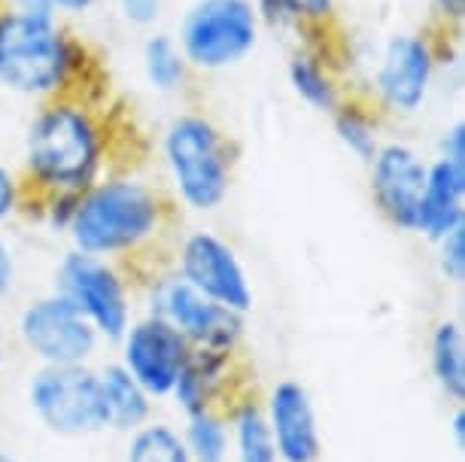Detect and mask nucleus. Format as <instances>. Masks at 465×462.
<instances>
[{
    "label": "nucleus",
    "instance_id": "f257e3e1",
    "mask_svg": "<svg viewBox=\"0 0 465 462\" xmlns=\"http://www.w3.org/2000/svg\"><path fill=\"white\" fill-rule=\"evenodd\" d=\"M173 225L177 207L164 186L116 164L74 198L64 238L70 250L143 271L168 256Z\"/></svg>",
    "mask_w": 465,
    "mask_h": 462
},
{
    "label": "nucleus",
    "instance_id": "f03ea898",
    "mask_svg": "<svg viewBox=\"0 0 465 462\" xmlns=\"http://www.w3.org/2000/svg\"><path fill=\"white\" fill-rule=\"evenodd\" d=\"M113 164V131L104 113L67 92L40 101L22 141V182L31 204L52 195H80Z\"/></svg>",
    "mask_w": 465,
    "mask_h": 462
},
{
    "label": "nucleus",
    "instance_id": "7ed1b4c3",
    "mask_svg": "<svg viewBox=\"0 0 465 462\" xmlns=\"http://www.w3.org/2000/svg\"><path fill=\"white\" fill-rule=\"evenodd\" d=\"M168 198L177 213L213 216L234 189L238 150L223 125L198 110L177 113L159 141Z\"/></svg>",
    "mask_w": 465,
    "mask_h": 462
},
{
    "label": "nucleus",
    "instance_id": "20e7f679",
    "mask_svg": "<svg viewBox=\"0 0 465 462\" xmlns=\"http://www.w3.org/2000/svg\"><path fill=\"white\" fill-rule=\"evenodd\" d=\"M85 52L58 15L22 13L0 4V89L49 101L80 92Z\"/></svg>",
    "mask_w": 465,
    "mask_h": 462
},
{
    "label": "nucleus",
    "instance_id": "39448f33",
    "mask_svg": "<svg viewBox=\"0 0 465 462\" xmlns=\"http://www.w3.org/2000/svg\"><path fill=\"white\" fill-rule=\"evenodd\" d=\"M140 310L168 322L186 338L192 350H219L243 356L247 344V317L223 308L201 295L173 271L168 261L137 271Z\"/></svg>",
    "mask_w": 465,
    "mask_h": 462
},
{
    "label": "nucleus",
    "instance_id": "423d86ee",
    "mask_svg": "<svg viewBox=\"0 0 465 462\" xmlns=\"http://www.w3.org/2000/svg\"><path fill=\"white\" fill-rule=\"evenodd\" d=\"M52 290L83 313L104 347L116 344L140 313L134 268L70 247L55 261Z\"/></svg>",
    "mask_w": 465,
    "mask_h": 462
},
{
    "label": "nucleus",
    "instance_id": "0eeeda50",
    "mask_svg": "<svg viewBox=\"0 0 465 462\" xmlns=\"http://www.w3.org/2000/svg\"><path fill=\"white\" fill-rule=\"evenodd\" d=\"M262 22L252 0H192L177 22V46L189 71L223 74L259 46Z\"/></svg>",
    "mask_w": 465,
    "mask_h": 462
},
{
    "label": "nucleus",
    "instance_id": "6e6552de",
    "mask_svg": "<svg viewBox=\"0 0 465 462\" xmlns=\"http://www.w3.org/2000/svg\"><path fill=\"white\" fill-rule=\"evenodd\" d=\"M25 402L40 429L55 438L83 441L107 432L94 365H34Z\"/></svg>",
    "mask_w": 465,
    "mask_h": 462
},
{
    "label": "nucleus",
    "instance_id": "1a4fd4ad",
    "mask_svg": "<svg viewBox=\"0 0 465 462\" xmlns=\"http://www.w3.org/2000/svg\"><path fill=\"white\" fill-rule=\"evenodd\" d=\"M10 338L34 365H94L104 353L98 332L55 290L37 292L19 304Z\"/></svg>",
    "mask_w": 465,
    "mask_h": 462
},
{
    "label": "nucleus",
    "instance_id": "9d476101",
    "mask_svg": "<svg viewBox=\"0 0 465 462\" xmlns=\"http://www.w3.org/2000/svg\"><path fill=\"white\" fill-rule=\"evenodd\" d=\"M164 261L189 286L223 308L250 317L256 308V286L234 243L207 225L173 234Z\"/></svg>",
    "mask_w": 465,
    "mask_h": 462
},
{
    "label": "nucleus",
    "instance_id": "9b49d317",
    "mask_svg": "<svg viewBox=\"0 0 465 462\" xmlns=\"http://www.w3.org/2000/svg\"><path fill=\"white\" fill-rule=\"evenodd\" d=\"M438 71V49L429 34L399 31L390 34L374 64V103L377 113L414 116L429 101Z\"/></svg>",
    "mask_w": 465,
    "mask_h": 462
},
{
    "label": "nucleus",
    "instance_id": "f8f14e48",
    "mask_svg": "<svg viewBox=\"0 0 465 462\" xmlns=\"http://www.w3.org/2000/svg\"><path fill=\"white\" fill-rule=\"evenodd\" d=\"M113 350H116L113 359L162 405L168 402L183 365L189 362L192 347L164 319L140 310L125 329V335L113 344Z\"/></svg>",
    "mask_w": 465,
    "mask_h": 462
},
{
    "label": "nucleus",
    "instance_id": "ddd939ff",
    "mask_svg": "<svg viewBox=\"0 0 465 462\" xmlns=\"http://www.w3.org/2000/svg\"><path fill=\"white\" fill-rule=\"evenodd\" d=\"M368 168V195L381 220L396 231L414 234L429 159L408 141H383Z\"/></svg>",
    "mask_w": 465,
    "mask_h": 462
},
{
    "label": "nucleus",
    "instance_id": "4468645a",
    "mask_svg": "<svg viewBox=\"0 0 465 462\" xmlns=\"http://www.w3.org/2000/svg\"><path fill=\"white\" fill-rule=\"evenodd\" d=\"M280 462H320L326 450L317 398L298 378H277L262 392Z\"/></svg>",
    "mask_w": 465,
    "mask_h": 462
},
{
    "label": "nucleus",
    "instance_id": "2eb2a0df",
    "mask_svg": "<svg viewBox=\"0 0 465 462\" xmlns=\"http://www.w3.org/2000/svg\"><path fill=\"white\" fill-rule=\"evenodd\" d=\"M247 380L241 356L219 353V350H192L189 362L183 365L177 383H173L168 405L183 414L210 411V408H225L232 396Z\"/></svg>",
    "mask_w": 465,
    "mask_h": 462
},
{
    "label": "nucleus",
    "instance_id": "dca6fc26",
    "mask_svg": "<svg viewBox=\"0 0 465 462\" xmlns=\"http://www.w3.org/2000/svg\"><path fill=\"white\" fill-rule=\"evenodd\" d=\"M460 225H465V168L435 155L429 159L414 234L435 243Z\"/></svg>",
    "mask_w": 465,
    "mask_h": 462
},
{
    "label": "nucleus",
    "instance_id": "f3484780",
    "mask_svg": "<svg viewBox=\"0 0 465 462\" xmlns=\"http://www.w3.org/2000/svg\"><path fill=\"white\" fill-rule=\"evenodd\" d=\"M98 371V387H101V402H104V417H107V432H116L125 438L128 432H134L137 426L149 423L159 411L149 392L122 369L116 359L94 362Z\"/></svg>",
    "mask_w": 465,
    "mask_h": 462
},
{
    "label": "nucleus",
    "instance_id": "a211bd4d",
    "mask_svg": "<svg viewBox=\"0 0 465 462\" xmlns=\"http://www.w3.org/2000/svg\"><path fill=\"white\" fill-rule=\"evenodd\" d=\"M223 411L228 420V438H232V462H280L274 435L262 408V392L252 383H243Z\"/></svg>",
    "mask_w": 465,
    "mask_h": 462
},
{
    "label": "nucleus",
    "instance_id": "6ab92c4d",
    "mask_svg": "<svg viewBox=\"0 0 465 462\" xmlns=\"http://www.w3.org/2000/svg\"><path fill=\"white\" fill-rule=\"evenodd\" d=\"M429 378L447 405L465 402V329L460 317H438L426 335Z\"/></svg>",
    "mask_w": 465,
    "mask_h": 462
},
{
    "label": "nucleus",
    "instance_id": "aec40b11",
    "mask_svg": "<svg viewBox=\"0 0 465 462\" xmlns=\"http://www.w3.org/2000/svg\"><path fill=\"white\" fill-rule=\"evenodd\" d=\"M286 80L298 101H304L317 113H326V116L347 98L326 55L317 49H298L286 64Z\"/></svg>",
    "mask_w": 465,
    "mask_h": 462
},
{
    "label": "nucleus",
    "instance_id": "412c9836",
    "mask_svg": "<svg viewBox=\"0 0 465 462\" xmlns=\"http://www.w3.org/2000/svg\"><path fill=\"white\" fill-rule=\"evenodd\" d=\"M335 137L344 150L353 155L356 162L368 164L371 155L377 152V146L383 143L381 137V113L374 110V103H362L356 98H347L329 113Z\"/></svg>",
    "mask_w": 465,
    "mask_h": 462
},
{
    "label": "nucleus",
    "instance_id": "4be33fe9",
    "mask_svg": "<svg viewBox=\"0 0 465 462\" xmlns=\"http://www.w3.org/2000/svg\"><path fill=\"white\" fill-rule=\"evenodd\" d=\"M140 67L143 80L155 94H180L189 83V64L173 40V34L155 31L143 40L140 49Z\"/></svg>",
    "mask_w": 465,
    "mask_h": 462
},
{
    "label": "nucleus",
    "instance_id": "5701e85b",
    "mask_svg": "<svg viewBox=\"0 0 465 462\" xmlns=\"http://www.w3.org/2000/svg\"><path fill=\"white\" fill-rule=\"evenodd\" d=\"M177 429L192 462H232V438L223 408L183 414Z\"/></svg>",
    "mask_w": 465,
    "mask_h": 462
},
{
    "label": "nucleus",
    "instance_id": "b1692460",
    "mask_svg": "<svg viewBox=\"0 0 465 462\" xmlns=\"http://www.w3.org/2000/svg\"><path fill=\"white\" fill-rule=\"evenodd\" d=\"M122 462H192V457L183 447L177 423L155 414L149 423L125 435Z\"/></svg>",
    "mask_w": 465,
    "mask_h": 462
},
{
    "label": "nucleus",
    "instance_id": "393cba45",
    "mask_svg": "<svg viewBox=\"0 0 465 462\" xmlns=\"http://www.w3.org/2000/svg\"><path fill=\"white\" fill-rule=\"evenodd\" d=\"M435 268L438 277L447 286H462L465 283V225L453 229L450 234L438 238L435 243Z\"/></svg>",
    "mask_w": 465,
    "mask_h": 462
},
{
    "label": "nucleus",
    "instance_id": "a878e982",
    "mask_svg": "<svg viewBox=\"0 0 465 462\" xmlns=\"http://www.w3.org/2000/svg\"><path fill=\"white\" fill-rule=\"evenodd\" d=\"M28 207L31 198L22 182V173L6 162H0V229L15 222L22 213H28Z\"/></svg>",
    "mask_w": 465,
    "mask_h": 462
},
{
    "label": "nucleus",
    "instance_id": "bb28decb",
    "mask_svg": "<svg viewBox=\"0 0 465 462\" xmlns=\"http://www.w3.org/2000/svg\"><path fill=\"white\" fill-rule=\"evenodd\" d=\"M19 250H15L13 238L0 229V304L13 301L19 292Z\"/></svg>",
    "mask_w": 465,
    "mask_h": 462
},
{
    "label": "nucleus",
    "instance_id": "cd10ccee",
    "mask_svg": "<svg viewBox=\"0 0 465 462\" xmlns=\"http://www.w3.org/2000/svg\"><path fill=\"white\" fill-rule=\"evenodd\" d=\"M338 0H289L298 31H322L335 15Z\"/></svg>",
    "mask_w": 465,
    "mask_h": 462
},
{
    "label": "nucleus",
    "instance_id": "c85d7f7f",
    "mask_svg": "<svg viewBox=\"0 0 465 462\" xmlns=\"http://www.w3.org/2000/svg\"><path fill=\"white\" fill-rule=\"evenodd\" d=\"M119 13L131 28H153L162 19V0H119Z\"/></svg>",
    "mask_w": 465,
    "mask_h": 462
},
{
    "label": "nucleus",
    "instance_id": "c756f323",
    "mask_svg": "<svg viewBox=\"0 0 465 462\" xmlns=\"http://www.w3.org/2000/svg\"><path fill=\"white\" fill-rule=\"evenodd\" d=\"M438 155L465 168V122L462 119H456L450 128H444L441 143H438Z\"/></svg>",
    "mask_w": 465,
    "mask_h": 462
},
{
    "label": "nucleus",
    "instance_id": "7c9ffc66",
    "mask_svg": "<svg viewBox=\"0 0 465 462\" xmlns=\"http://www.w3.org/2000/svg\"><path fill=\"white\" fill-rule=\"evenodd\" d=\"M438 19H441L444 31L450 28H460L462 19H465V0H432Z\"/></svg>",
    "mask_w": 465,
    "mask_h": 462
},
{
    "label": "nucleus",
    "instance_id": "2f4dec72",
    "mask_svg": "<svg viewBox=\"0 0 465 462\" xmlns=\"http://www.w3.org/2000/svg\"><path fill=\"white\" fill-rule=\"evenodd\" d=\"M447 432L456 447H465V408L462 405H450V414H447Z\"/></svg>",
    "mask_w": 465,
    "mask_h": 462
},
{
    "label": "nucleus",
    "instance_id": "473e14b6",
    "mask_svg": "<svg viewBox=\"0 0 465 462\" xmlns=\"http://www.w3.org/2000/svg\"><path fill=\"white\" fill-rule=\"evenodd\" d=\"M6 6L13 10H22V13H37V15H58L52 0H4Z\"/></svg>",
    "mask_w": 465,
    "mask_h": 462
},
{
    "label": "nucleus",
    "instance_id": "72a5a7b5",
    "mask_svg": "<svg viewBox=\"0 0 465 462\" xmlns=\"http://www.w3.org/2000/svg\"><path fill=\"white\" fill-rule=\"evenodd\" d=\"M92 4L94 0H52L58 15H83L92 10Z\"/></svg>",
    "mask_w": 465,
    "mask_h": 462
},
{
    "label": "nucleus",
    "instance_id": "f704fd0d",
    "mask_svg": "<svg viewBox=\"0 0 465 462\" xmlns=\"http://www.w3.org/2000/svg\"><path fill=\"white\" fill-rule=\"evenodd\" d=\"M10 344H13V338H10V326H6L4 317H0V369H4L6 356H10Z\"/></svg>",
    "mask_w": 465,
    "mask_h": 462
},
{
    "label": "nucleus",
    "instance_id": "c9c22d12",
    "mask_svg": "<svg viewBox=\"0 0 465 462\" xmlns=\"http://www.w3.org/2000/svg\"><path fill=\"white\" fill-rule=\"evenodd\" d=\"M0 462H22V459L13 457V453H6V450H0Z\"/></svg>",
    "mask_w": 465,
    "mask_h": 462
}]
</instances>
